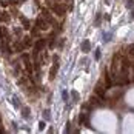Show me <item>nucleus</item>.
Listing matches in <instances>:
<instances>
[{"label":"nucleus","mask_w":134,"mask_h":134,"mask_svg":"<svg viewBox=\"0 0 134 134\" xmlns=\"http://www.w3.org/2000/svg\"><path fill=\"white\" fill-rule=\"evenodd\" d=\"M36 26L39 28L40 31H46V29L49 28V22H48V20H46L43 15H40V17L36 20Z\"/></svg>","instance_id":"f257e3e1"},{"label":"nucleus","mask_w":134,"mask_h":134,"mask_svg":"<svg viewBox=\"0 0 134 134\" xmlns=\"http://www.w3.org/2000/svg\"><path fill=\"white\" fill-rule=\"evenodd\" d=\"M22 60H23V63H25L26 72L28 74H32L34 71H32V63H31V57H29V54H22Z\"/></svg>","instance_id":"f03ea898"},{"label":"nucleus","mask_w":134,"mask_h":134,"mask_svg":"<svg viewBox=\"0 0 134 134\" xmlns=\"http://www.w3.org/2000/svg\"><path fill=\"white\" fill-rule=\"evenodd\" d=\"M51 9H53V13L55 15H63L65 11H66V8L63 6V5H60V3H54L53 6H51Z\"/></svg>","instance_id":"7ed1b4c3"},{"label":"nucleus","mask_w":134,"mask_h":134,"mask_svg":"<svg viewBox=\"0 0 134 134\" xmlns=\"http://www.w3.org/2000/svg\"><path fill=\"white\" fill-rule=\"evenodd\" d=\"M45 45H46L45 39H37V42L34 43V51H37V53H42V51L45 49Z\"/></svg>","instance_id":"20e7f679"},{"label":"nucleus","mask_w":134,"mask_h":134,"mask_svg":"<svg viewBox=\"0 0 134 134\" xmlns=\"http://www.w3.org/2000/svg\"><path fill=\"white\" fill-rule=\"evenodd\" d=\"M94 94H96L99 99H102V100H105V99H107V91H105V90H103L100 85H99V86H96V90H94Z\"/></svg>","instance_id":"39448f33"},{"label":"nucleus","mask_w":134,"mask_h":134,"mask_svg":"<svg viewBox=\"0 0 134 134\" xmlns=\"http://www.w3.org/2000/svg\"><path fill=\"white\" fill-rule=\"evenodd\" d=\"M8 39H9V34H8V29L6 26H0V40L8 43Z\"/></svg>","instance_id":"423d86ee"},{"label":"nucleus","mask_w":134,"mask_h":134,"mask_svg":"<svg viewBox=\"0 0 134 134\" xmlns=\"http://www.w3.org/2000/svg\"><path fill=\"white\" fill-rule=\"evenodd\" d=\"M103 77H105V82H107V83H105V86H107V90H108V88H111V86H113V80H111V74H109L108 71H105V74H103Z\"/></svg>","instance_id":"0eeeda50"},{"label":"nucleus","mask_w":134,"mask_h":134,"mask_svg":"<svg viewBox=\"0 0 134 134\" xmlns=\"http://www.w3.org/2000/svg\"><path fill=\"white\" fill-rule=\"evenodd\" d=\"M57 69H59V63H55V62H54V65L51 66V72H49V79H51V80L55 77V72H57Z\"/></svg>","instance_id":"6e6552de"},{"label":"nucleus","mask_w":134,"mask_h":134,"mask_svg":"<svg viewBox=\"0 0 134 134\" xmlns=\"http://www.w3.org/2000/svg\"><path fill=\"white\" fill-rule=\"evenodd\" d=\"M91 103H94V105H102V103H103V100H102V99H99V97L94 94L93 97H91Z\"/></svg>","instance_id":"1a4fd4ad"},{"label":"nucleus","mask_w":134,"mask_h":134,"mask_svg":"<svg viewBox=\"0 0 134 134\" xmlns=\"http://www.w3.org/2000/svg\"><path fill=\"white\" fill-rule=\"evenodd\" d=\"M14 46H15V48H14V51H23V49H25V46H23V43H22V42H15V43H14Z\"/></svg>","instance_id":"9d476101"},{"label":"nucleus","mask_w":134,"mask_h":134,"mask_svg":"<svg viewBox=\"0 0 134 134\" xmlns=\"http://www.w3.org/2000/svg\"><path fill=\"white\" fill-rule=\"evenodd\" d=\"M82 49H83V53H88V51H90V40H85V42H83Z\"/></svg>","instance_id":"9b49d317"},{"label":"nucleus","mask_w":134,"mask_h":134,"mask_svg":"<svg viewBox=\"0 0 134 134\" xmlns=\"http://www.w3.org/2000/svg\"><path fill=\"white\" fill-rule=\"evenodd\" d=\"M9 20H11V17H9V14H8V13H5V11H3V13H2V22H9Z\"/></svg>","instance_id":"f8f14e48"},{"label":"nucleus","mask_w":134,"mask_h":134,"mask_svg":"<svg viewBox=\"0 0 134 134\" xmlns=\"http://www.w3.org/2000/svg\"><path fill=\"white\" fill-rule=\"evenodd\" d=\"M22 43H23V46H25V48H29V46H31V39H29V37H25Z\"/></svg>","instance_id":"ddd939ff"},{"label":"nucleus","mask_w":134,"mask_h":134,"mask_svg":"<svg viewBox=\"0 0 134 134\" xmlns=\"http://www.w3.org/2000/svg\"><path fill=\"white\" fill-rule=\"evenodd\" d=\"M22 116L23 117H29V108H22Z\"/></svg>","instance_id":"4468645a"},{"label":"nucleus","mask_w":134,"mask_h":134,"mask_svg":"<svg viewBox=\"0 0 134 134\" xmlns=\"http://www.w3.org/2000/svg\"><path fill=\"white\" fill-rule=\"evenodd\" d=\"M22 22H23V26L26 28V29L31 26V25H29V22H28V19H25V17H22Z\"/></svg>","instance_id":"2eb2a0df"},{"label":"nucleus","mask_w":134,"mask_h":134,"mask_svg":"<svg viewBox=\"0 0 134 134\" xmlns=\"http://www.w3.org/2000/svg\"><path fill=\"white\" fill-rule=\"evenodd\" d=\"M128 51H130V54H131V57H134V45H131V46L128 48Z\"/></svg>","instance_id":"dca6fc26"},{"label":"nucleus","mask_w":134,"mask_h":134,"mask_svg":"<svg viewBox=\"0 0 134 134\" xmlns=\"http://www.w3.org/2000/svg\"><path fill=\"white\" fill-rule=\"evenodd\" d=\"M45 126H46L45 122H40V123H39V130H45Z\"/></svg>","instance_id":"f3484780"},{"label":"nucleus","mask_w":134,"mask_h":134,"mask_svg":"<svg viewBox=\"0 0 134 134\" xmlns=\"http://www.w3.org/2000/svg\"><path fill=\"white\" fill-rule=\"evenodd\" d=\"M99 59H100V51L96 49V60H99Z\"/></svg>","instance_id":"a211bd4d"},{"label":"nucleus","mask_w":134,"mask_h":134,"mask_svg":"<svg viewBox=\"0 0 134 134\" xmlns=\"http://www.w3.org/2000/svg\"><path fill=\"white\" fill-rule=\"evenodd\" d=\"M63 100H68V93L66 91H63Z\"/></svg>","instance_id":"6ab92c4d"},{"label":"nucleus","mask_w":134,"mask_h":134,"mask_svg":"<svg viewBox=\"0 0 134 134\" xmlns=\"http://www.w3.org/2000/svg\"><path fill=\"white\" fill-rule=\"evenodd\" d=\"M0 22H2V9H0Z\"/></svg>","instance_id":"aec40b11"},{"label":"nucleus","mask_w":134,"mask_h":134,"mask_svg":"<svg viewBox=\"0 0 134 134\" xmlns=\"http://www.w3.org/2000/svg\"><path fill=\"white\" fill-rule=\"evenodd\" d=\"M0 131H3V128H2V126H0Z\"/></svg>","instance_id":"412c9836"}]
</instances>
